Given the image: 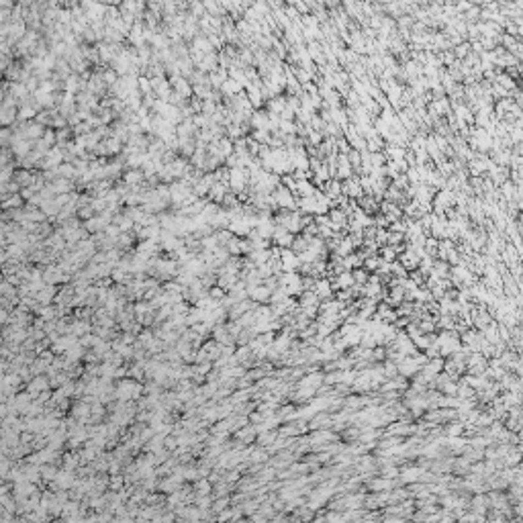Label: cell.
<instances>
[{
  "instance_id": "e575fe53",
  "label": "cell",
  "mask_w": 523,
  "mask_h": 523,
  "mask_svg": "<svg viewBox=\"0 0 523 523\" xmlns=\"http://www.w3.org/2000/svg\"><path fill=\"white\" fill-rule=\"evenodd\" d=\"M372 490H376V492H388L390 489H392V480L390 478H374V480H370V485H368Z\"/></svg>"
},
{
  "instance_id": "6f0895ef",
  "label": "cell",
  "mask_w": 523,
  "mask_h": 523,
  "mask_svg": "<svg viewBox=\"0 0 523 523\" xmlns=\"http://www.w3.org/2000/svg\"><path fill=\"white\" fill-rule=\"evenodd\" d=\"M250 456H252V460H253V462H260V460H266V454H264L262 450H255V452H252V454H250Z\"/></svg>"
},
{
  "instance_id": "d6986e66",
  "label": "cell",
  "mask_w": 523,
  "mask_h": 523,
  "mask_svg": "<svg viewBox=\"0 0 523 523\" xmlns=\"http://www.w3.org/2000/svg\"><path fill=\"white\" fill-rule=\"evenodd\" d=\"M331 284H333V288H337V290H350L354 286V276L350 270H345V272L335 276V278H331Z\"/></svg>"
},
{
  "instance_id": "30bf717a",
  "label": "cell",
  "mask_w": 523,
  "mask_h": 523,
  "mask_svg": "<svg viewBox=\"0 0 523 523\" xmlns=\"http://www.w3.org/2000/svg\"><path fill=\"white\" fill-rule=\"evenodd\" d=\"M364 194H366V192H364L358 176H352L350 180L343 182V196H348V199H352V201H360Z\"/></svg>"
},
{
  "instance_id": "4dcf8cb0",
  "label": "cell",
  "mask_w": 523,
  "mask_h": 523,
  "mask_svg": "<svg viewBox=\"0 0 523 523\" xmlns=\"http://www.w3.org/2000/svg\"><path fill=\"white\" fill-rule=\"evenodd\" d=\"M284 108H286V96H276L272 101H268V108L266 111L272 115H282Z\"/></svg>"
},
{
  "instance_id": "277c9868",
  "label": "cell",
  "mask_w": 523,
  "mask_h": 523,
  "mask_svg": "<svg viewBox=\"0 0 523 523\" xmlns=\"http://www.w3.org/2000/svg\"><path fill=\"white\" fill-rule=\"evenodd\" d=\"M274 199L278 202V209H284V211H297V196H294L284 184H280L278 188L274 192Z\"/></svg>"
},
{
  "instance_id": "5bb4252c",
  "label": "cell",
  "mask_w": 523,
  "mask_h": 523,
  "mask_svg": "<svg viewBox=\"0 0 523 523\" xmlns=\"http://www.w3.org/2000/svg\"><path fill=\"white\" fill-rule=\"evenodd\" d=\"M380 213L387 217V219L390 221V223H394V221H401L403 219V209L399 204H394V202H388V201H382L380 202Z\"/></svg>"
},
{
  "instance_id": "52a82bcc",
  "label": "cell",
  "mask_w": 523,
  "mask_h": 523,
  "mask_svg": "<svg viewBox=\"0 0 523 523\" xmlns=\"http://www.w3.org/2000/svg\"><path fill=\"white\" fill-rule=\"evenodd\" d=\"M170 84H172V90L176 94H180L184 101H188V98H192L194 94V88L190 86L188 82V78H184V76H170Z\"/></svg>"
},
{
  "instance_id": "f35d334b",
  "label": "cell",
  "mask_w": 523,
  "mask_h": 523,
  "mask_svg": "<svg viewBox=\"0 0 523 523\" xmlns=\"http://www.w3.org/2000/svg\"><path fill=\"white\" fill-rule=\"evenodd\" d=\"M378 255H380V258H382L384 262H388V264H394V262L399 260V253L394 252V250L390 248V245H382V248H380V253H378Z\"/></svg>"
},
{
  "instance_id": "f907efd6",
  "label": "cell",
  "mask_w": 523,
  "mask_h": 523,
  "mask_svg": "<svg viewBox=\"0 0 523 523\" xmlns=\"http://www.w3.org/2000/svg\"><path fill=\"white\" fill-rule=\"evenodd\" d=\"M78 217H80L82 221H88V219H92V217H96V215H94V209H92V206L88 204V206H82V209H78Z\"/></svg>"
},
{
  "instance_id": "3957f363",
  "label": "cell",
  "mask_w": 523,
  "mask_h": 523,
  "mask_svg": "<svg viewBox=\"0 0 523 523\" xmlns=\"http://www.w3.org/2000/svg\"><path fill=\"white\" fill-rule=\"evenodd\" d=\"M438 345H439L441 356H454L460 350V337L452 331H443L438 337Z\"/></svg>"
},
{
  "instance_id": "681fc988",
  "label": "cell",
  "mask_w": 523,
  "mask_h": 523,
  "mask_svg": "<svg viewBox=\"0 0 523 523\" xmlns=\"http://www.w3.org/2000/svg\"><path fill=\"white\" fill-rule=\"evenodd\" d=\"M104 233H106V237H111V239H119L121 235H123L121 227H119V225H115V223H113V225H108Z\"/></svg>"
},
{
  "instance_id": "9c48e42d",
  "label": "cell",
  "mask_w": 523,
  "mask_h": 523,
  "mask_svg": "<svg viewBox=\"0 0 523 523\" xmlns=\"http://www.w3.org/2000/svg\"><path fill=\"white\" fill-rule=\"evenodd\" d=\"M401 266L407 272H415V270H419V262H421V255L413 250V248H409L407 245V252H403L401 255H399V260H397Z\"/></svg>"
},
{
  "instance_id": "8992f818",
  "label": "cell",
  "mask_w": 523,
  "mask_h": 523,
  "mask_svg": "<svg viewBox=\"0 0 523 523\" xmlns=\"http://www.w3.org/2000/svg\"><path fill=\"white\" fill-rule=\"evenodd\" d=\"M495 166L492 164V160L490 157L487 155V153H476L474 157H472L470 160V166H468V170H470V174H474L476 178L480 174H485V172H490V168Z\"/></svg>"
},
{
  "instance_id": "2e32d148",
  "label": "cell",
  "mask_w": 523,
  "mask_h": 523,
  "mask_svg": "<svg viewBox=\"0 0 523 523\" xmlns=\"http://www.w3.org/2000/svg\"><path fill=\"white\" fill-rule=\"evenodd\" d=\"M248 297H250V299H252L255 304H260V303H268V301L272 299V290L268 288V286L260 284V286H255V288L248 290Z\"/></svg>"
},
{
  "instance_id": "7a4b0ae2",
  "label": "cell",
  "mask_w": 523,
  "mask_h": 523,
  "mask_svg": "<svg viewBox=\"0 0 523 523\" xmlns=\"http://www.w3.org/2000/svg\"><path fill=\"white\" fill-rule=\"evenodd\" d=\"M141 390L143 387L139 382H135L131 378H125L117 384V399L119 401H135L141 397Z\"/></svg>"
},
{
  "instance_id": "f546056e",
  "label": "cell",
  "mask_w": 523,
  "mask_h": 523,
  "mask_svg": "<svg viewBox=\"0 0 523 523\" xmlns=\"http://www.w3.org/2000/svg\"><path fill=\"white\" fill-rule=\"evenodd\" d=\"M90 329H92L90 323L84 321V319H76L74 323H70V335H82L84 337L86 333H90Z\"/></svg>"
},
{
  "instance_id": "4fadbf2b",
  "label": "cell",
  "mask_w": 523,
  "mask_h": 523,
  "mask_svg": "<svg viewBox=\"0 0 523 523\" xmlns=\"http://www.w3.org/2000/svg\"><path fill=\"white\" fill-rule=\"evenodd\" d=\"M352 176H354V168H352V164H350V157H348V155H343V153H339V155H337V176H335V178L341 180V182H345V180H350Z\"/></svg>"
},
{
  "instance_id": "8fae6325",
  "label": "cell",
  "mask_w": 523,
  "mask_h": 523,
  "mask_svg": "<svg viewBox=\"0 0 523 523\" xmlns=\"http://www.w3.org/2000/svg\"><path fill=\"white\" fill-rule=\"evenodd\" d=\"M280 260H282V272H297L301 268V260L290 248L280 252Z\"/></svg>"
},
{
  "instance_id": "603a6c76",
  "label": "cell",
  "mask_w": 523,
  "mask_h": 523,
  "mask_svg": "<svg viewBox=\"0 0 523 523\" xmlns=\"http://www.w3.org/2000/svg\"><path fill=\"white\" fill-rule=\"evenodd\" d=\"M358 206H360V209L366 213V215H372V213L380 211V202L374 199V196H370V194H364L362 199L358 201Z\"/></svg>"
},
{
  "instance_id": "d590c367",
  "label": "cell",
  "mask_w": 523,
  "mask_h": 523,
  "mask_svg": "<svg viewBox=\"0 0 523 523\" xmlns=\"http://www.w3.org/2000/svg\"><path fill=\"white\" fill-rule=\"evenodd\" d=\"M219 152H221L223 160H227V157H231L235 153V143L229 139V137H223V139L219 141Z\"/></svg>"
},
{
  "instance_id": "ee69618b",
  "label": "cell",
  "mask_w": 523,
  "mask_h": 523,
  "mask_svg": "<svg viewBox=\"0 0 523 523\" xmlns=\"http://www.w3.org/2000/svg\"><path fill=\"white\" fill-rule=\"evenodd\" d=\"M352 276H354V284L356 286H364L368 282V278H370V274L364 270V268H358V270H354L352 272Z\"/></svg>"
},
{
  "instance_id": "7dc6e473",
  "label": "cell",
  "mask_w": 523,
  "mask_h": 523,
  "mask_svg": "<svg viewBox=\"0 0 523 523\" xmlns=\"http://www.w3.org/2000/svg\"><path fill=\"white\" fill-rule=\"evenodd\" d=\"M41 474H43L45 480H55L60 472H57L55 466H51V464H49V466H47V464H43V466H41Z\"/></svg>"
},
{
  "instance_id": "f6af8a7d",
  "label": "cell",
  "mask_w": 523,
  "mask_h": 523,
  "mask_svg": "<svg viewBox=\"0 0 523 523\" xmlns=\"http://www.w3.org/2000/svg\"><path fill=\"white\" fill-rule=\"evenodd\" d=\"M139 92H141V96H143V98L153 94V88H152V80H150V78L139 76Z\"/></svg>"
},
{
  "instance_id": "f1b7e54d",
  "label": "cell",
  "mask_w": 523,
  "mask_h": 523,
  "mask_svg": "<svg viewBox=\"0 0 523 523\" xmlns=\"http://www.w3.org/2000/svg\"><path fill=\"white\" fill-rule=\"evenodd\" d=\"M415 431V427H411L409 423H405V421H397V423H392V425L388 427V433L390 436H409V433Z\"/></svg>"
},
{
  "instance_id": "44dd1931",
  "label": "cell",
  "mask_w": 523,
  "mask_h": 523,
  "mask_svg": "<svg viewBox=\"0 0 523 523\" xmlns=\"http://www.w3.org/2000/svg\"><path fill=\"white\" fill-rule=\"evenodd\" d=\"M237 282H239V274L219 272V276H217V286H221L223 290H233V286Z\"/></svg>"
},
{
  "instance_id": "9a60e30c",
  "label": "cell",
  "mask_w": 523,
  "mask_h": 523,
  "mask_svg": "<svg viewBox=\"0 0 523 523\" xmlns=\"http://www.w3.org/2000/svg\"><path fill=\"white\" fill-rule=\"evenodd\" d=\"M49 387H51V382H49V378H45V376H33L31 384H29V394H31L33 401H35V399H37L41 392L49 390Z\"/></svg>"
},
{
  "instance_id": "83f0119b",
  "label": "cell",
  "mask_w": 523,
  "mask_h": 523,
  "mask_svg": "<svg viewBox=\"0 0 523 523\" xmlns=\"http://www.w3.org/2000/svg\"><path fill=\"white\" fill-rule=\"evenodd\" d=\"M243 92V86L239 84V82H235L233 78H229V80H227L223 86H221V94L223 96H237V94H241Z\"/></svg>"
},
{
  "instance_id": "9f6ffc18",
  "label": "cell",
  "mask_w": 523,
  "mask_h": 523,
  "mask_svg": "<svg viewBox=\"0 0 523 523\" xmlns=\"http://www.w3.org/2000/svg\"><path fill=\"white\" fill-rule=\"evenodd\" d=\"M35 194H37V192H35V188H23V190H21V196H23V199H25L27 202L31 201Z\"/></svg>"
},
{
  "instance_id": "484cf974",
  "label": "cell",
  "mask_w": 523,
  "mask_h": 523,
  "mask_svg": "<svg viewBox=\"0 0 523 523\" xmlns=\"http://www.w3.org/2000/svg\"><path fill=\"white\" fill-rule=\"evenodd\" d=\"M57 292H60V290H57L55 286H49V284H47L41 292H37V294H35V299L39 301V304H49L51 301H55Z\"/></svg>"
},
{
  "instance_id": "7c38bea8",
  "label": "cell",
  "mask_w": 523,
  "mask_h": 523,
  "mask_svg": "<svg viewBox=\"0 0 523 523\" xmlns=\"http://www.w3.org/2000/svg\"><path fill=\"white\" fill-rule=\"evenodd\" d=\"M250 127L253 131H270V115L268 111H255L250 119Z\"/></svg>"
},
{
  "instance_id": "f5cc1de1",
  "label": "cell",
  "mask_w": 523,
  "mask_h": 523,
  "mask_svg": "<svg viewBox=\"0 0 523 523\" xmlns=\"http://www.w3.org/2000/svg\"><path fill=\"white\" fill-rule=\"evenodd\" d=\"M403 241H407V239H405V235H403V233L388 231V245H392V248H394V245H401Z\"/></svg>"
},
{
  "instance_id": "1f68e13d",
  "label": "cell",
  "mask_w": 523,
  "mask_h": 523,
  "mask_svg": "<svg viewBox=\"0 0 523 523\" xmlns=\"http://www.w3.org/2000/svg\"><path fill=\"white\" fill-rule=\"evenodd\" d=\"M487 507H490V499L487 495H478L476 499H472V511L478 513V515H485Z\"/></svg>"
},
{
  "instance_id": "7402d4cb",
  "label": "cell",
  "mask_w": 523,
  "mask_h": 523,
  "mask_svg": "<svg viewBox=\"0 0 523 523\" xmlns=\"http://www.w3.org/2000/svg\"><path fill=\"white\" fill-rule=\"evenodd\" d=\"M145 180V174L141 170H127L123 174V182L129 186V188H135V186H141Z\"/></svg>"
},
{
  "instance_id": "ba28073f",
  "label": "cell",
  "mask_w": 523,
  "mask_h": 523,
  "mask_svg": "<svg viewBox=\"0 0 523 523\" xmlns=\"http://www.w3.org/2000/svg\"><path fill=\"white\" fill-rule=\"evenodd\" d=\"M294 237H297V235H292L288 229H284V227L276 225V231L272 235V243L276 245V248H280V250H288V248H292Z\"/></svg>"
},
{
  "instance_id": "ffe728a7",
  "label": "cell",
  "mask_w": 523,
  "mask_h": 523,
  "mask_svg": "<svg viewBox=\"0 0 523 523\" xmlns=\"http://www.w3.org/2000/svg\"><path fill=\"white\" fill-rule=\"evenodd\" d=\"M384 155H387L388 162H403L405 157H407V152H405V147H401V145L387 143L384 145Z\"/></svg>"
},
{
  "instance_id": "bcb514c9",
  "label": "cell",
  "mask_w": 523,
  "mask_h": 523,
  "mask_svg": "<svg viewBox=\"0 0 523 523\" xmlns=\"http://www.w3.org/2000/svg\"><path fill=\"white\" fill-rule=\"evenodd\" d=\"M464 427H466V425H464L462 421H454V423H450V427L446 429V433H448L450 438H456V436H460V433L464 431Z\"/></svg>"
},
{
  "instance_id": "cb8c5ba5",
  "label": "cell",
  "mask_w": 523,
  "mask_h": 523,
  "mask_svg": "<svg viewBox=\"0 0 523 523\" xmlns=\"http://www.w3.org/2000/svg\"><path fill=\"white\" fill-rule=\"evenodd\" d=\"M443 368H446V374H450L452 378H458L460 374H464V370H466V362H462V360H450L443 364Z\"/></svg>"
},
{
  "instance_id": "e0dca14e",
  "label": "cell",
  "mask_w": 523,
  "mask_h": 523,
  "mask_svg": "<svg viewBox=\"0 0 523 523\" xmlns=\"http://www.w3.org/2000/svg\"><path fill=\"white\" fill-rule=\"evenodd\" d=\"M11 150L15 153V160H23L29 153L33 152V141H27V139H18V141H13L11 143Z\"/></svg>"
},
{
  "instance_id": "5b68a950",
  "label": "cell",
  "mask_w": 523,
  "mask_h": 523,
  "mask_svg": "<svg viewBox=\"0 0 523 523\" xmlns=\"http://www.w3.org/2000/svg\"><path fill=\"white\" fill-rule=\"evenodd\" d=\"M492 135L487 129H472V150H478V153H485L489 150H492Z\"/></svg>"
},
{
  "instance_id": "6da1fadb",
  "label": "cell",
  "mask_w": 523,
  "mask_h": 523,
  "mask_svg": "<svg viewBox=\"0 0 523 523\" xmlns=\"http://www.w3.org/2000/svg\"><path fill=\"white\" fill-rule=\"evenodd\" d=\"M274 221H276V225H280V227H284V229H288L292 235H301L303 229H304L303 215L299 211H284V209H280L278 213H276Z\"/></svg>"
},
{
  "instance_id": "4316f807",
  "label": "cell",
  "mask_w": 523,
  "mask_h": 523,
  "mask_svg": "<svg viewBox=\"0 0 523 523\" xmlns=\"http://www.w3.org/2000/svg\"><path fill=\"white\" fill-rule=\"evenodd\" d=\"M113 223H115V225H119L123 233H131V229H135V221L131 219L129 215H125V213L115 215V221H113Z\"/></svg>"
},
{
  "instance_id": "60d3db41",
  "label": "cell",
  "mask_w": 523,
  "mask_h": 523,
  "mask_svg": "<svg viewBox=\"0 0 523 523\" xmlns=\"http://www.w3.org/2000/svg\"><path fill=\"white\" fill-rule=\"evenodd\" d=\"M333 423V419H329L327 415H325V413H321V415H317V417H313L311 419V423H309V427L311 429H319V427H325V425H331Z\"/></svg>"
},
{
  "instance_id": "816d5d0a",
  "label": "cell",
  "mask_w": 523,
  "mask_h": 523,
  "mask_svg": "<svg viewBox=\"0 0 523 523\" xmlns=\"http://www.w3.org/2000/svg\"><path fill=\"white\" fill-rule=\"evenodd\" d=\"M209 297H211L213 301H217V303H221V301L227 297V294H225V290L221 288V286H215V288L209 290Z\"/></svg>"
},
{
  "instance_id": "11a10c76",
  "label": "cell",
  "mask_w": 523,
  "mask_h": 523,
  "mask_svg": "<svg viewBox=\"0 0 523 523\" xmlns=\"http://www.w3.org/2000/svg\"><path fill=\"white\" fill-rule=\"evenodd\" d=\"M250 394H248V390H239L237 394H233V399H231V403H241V401H245L248 399Z\"/></svg>"
},
{
  "instance_id": "db71d44e",
  "label": "cell",
  "mask_w": 523,
  "mask_h": 523,
  "mask_svg": "<svg viewBox=\"0 0 523 523\" xmlns=\"http://www.w3.org/2000/svg\"><path fill=\"white\" fill-rule=\"evenodd\" d=\"M209 490H211V485H209V480H201L199 482V495H209Z\"/></svg>"
},
{
  "instance_id": "7bdbcfd3",
  "label": "cell",
  "mask_w": 523,
  "mask_h": 523,
  "mask_svg": "<svg viewBox=\"0 0 523 523\" xmlns=\"http://www.w3.org/2000/svg\"><path fill=\"white\" fill-rule=\"evenodd\" d=\"M255 436H258V431H255V427H253V425H248L245 429H239V431H237V438H239L241 441H245V443L253 441V439H255Z\"/></svg>"
},
{
  "instance_id": "836d02e7",
  "label": "cell",
  "mask_w": 523,
  "mask_h": 523,
  "mask_svg": "<svg viewBox=\"0 0 523 523\" xmlns=\"http://www.w3.org/2000/svg\"><path fill=\"white\" fill-rule=\"evenodd\" d=\"M37 115H39V111H37L35 106H31V104L18 106V121H35Z\"/></svg>"
},
{
  "instance_id": "74e56055",
  "label": "cell",
  "mask_w": 523,
  "mask_h": 523,
  "mask_svg": "<svg viewBox=\"0 0 523 523\" xmlns=\"http://www.w3.org/2000/svg\"><path fill=\"white\" fill-rule=\"evenodd\" d=\"M55 482H57V487H60V489H70V487L74 485L72 472H70V470L60 472V474H57V478H55Z\"/></svg>"
},
{
  "instance_id": "ab89813d",
  "label": "cell",
  "mask_w": 523,
  "mask_h": 523,
  "mask_svg": "<svg viewBox=\"0 0 523 523\" xmlns=\"http://www.w3.org/2000/svg\"><path fill=\"white\" fill-rule=\"evenodd\" d=\"M113 350H115L117 354H121L123 358H133V348H131L129 343H123L121 339L113 343Z\"/></svg>"
},
{
  "instance_id": "ac0fdd59",
  "label": "cell",
  "mask_w": 523,
  "mask_h": 523,
  "mask_svg": "<svg viewBox=\"0 0 523 523\" xmlns=\"http://www.w3.org/2000/svg\"><path fill=\"white\" fill-rule=\"evenodd\" d=\"M315 294H317V297L321 299V301H325V299H331V294H333V284H331V280H327V278H317V282H315Z\"/></svg>"
},
{
  "instance_id": "8d00e7d4",
  "label": "cell",
  "mask_w": 523,
  "mask_h": 523,
  "mask_svg": "<svg viewBox=\"0 0 523 523\" xmlns=\"http://www.w3.org/2000/svg\"><path fill=\"white\" fill-rule=\"evenodd\" d=\"M135 231H131V233H123L119 239H117V248H119L121 252H125V250H129L131 245H133V241H135Z\"/></svg>"
},
{
  "instance_id": "c3c4849f",
  "label": "cell",
  "mask_w": 523,
  "mask_h": 523,
  "mask_svg": "<svg viewBox=\"0 0 523 523\" xmlns=\"http://www.w3.org/2000/svg\"><path fill=\"white\" fill-rule=\"evenodd\" d=\"M227 250H229L231 255H241V239L233 237L229 243H227Z\"/></svg>"
},
{
  "instance_id": "b9f144b4",
  "label": "cell",
  "mask_w": 523,
  "mask_h": 523,
  "mask_svg": "<svg viewBox=\"0 0 523 523\" xmlns=\"http://www.w3.org/2000/svg\"><path fill=\"white\" fill-rule=\"evenodd\" d=\"M380 264H382V258H380V255H372V258H366V260H364V266H362V268L366 270V272H378Z\"/></svg>"
},
{
  "instance_id": "d4e9b609",
  "label": "cell",
  "mask_w": 523,
  "mask_h": 523,
  "mask_svg": "<svg viewBox=\"0 0 523 523\" xmlns=\"http://www.w3.org/2000/svg\"><path fill=\"white\" fill-rule=\"evenodd\" d=\"M190 49H196V51H201V53H204V55H209V53H215V47L211 45V41H209V37H204V35H199L192 41V47Z\"/></svg>"
},
{
  "instance_id": "d6a6232c",
  "label": "cell",
  "mask_w": 523,
  "mask_h": 523,
  "mask_svg": "<svg viewBox=\"0 0 523 523\" xmlns=\"http://www.w3.org/2000/svg\"><path fill=\"white\" fill-rule=\"evenodd\" d=\"M23 202L25 199L21 194H11L6 201H2V209L4 211H17V209H23Z\"/></svg>"
}]
</instances>
